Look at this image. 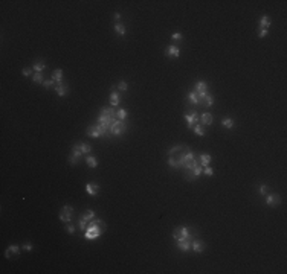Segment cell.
<instances>
[{"label":"cell","instance_id":"1f68e13d","mask_svg":"<svg viewBox=\"0 0 287 274\" xmlns=\"http://www.w3.org/2000/svg\"><path fill=\"white\" fill-rule=\"evenodd\" d=\"M81 216L84 218V219H86L87 222H90V221H92V219H93V218H95V212H93V210H90V209H89V210H87L86 213H83V215H81Z\"/></svg>","mask_w":287,"mask_h":274},{"label":"cell","instance_id":"e0dca14e","mask_svg":"<svg viewBox=\"0 0 287 274\" xmlns=\"http://www.w3.org/2000/svg\"><path fill=\"white\" fill-rule=\"evenodd\" d=\"M212 120H214V117H212L211 113H203V114L200 116L202 125H211V123H212Z\"/></svg>","mask_w":287,"mask_h":274},{"label":"cell","instance_id":"8fae6325","mask_svg":"<svg viewBox=\"0 0 287 274\" xmlns=\"http://www.w3.org/2000/svg\"><path fill=\"white\" fill-rule=\"evenodd\" d=\"M51 79H54L57 86H63V84H64V82H63V70H61V69H55V70L52 72V78H51Z\"/></svg>","mask_w":287,"mask_h":274},{"label":"cell","instance_id":"7402d4cb","mask_svg":"<svg viewBox=\"0 0 287 274\" xmlns=\"http://www.w3.org/2000/svg\"><path fill=\"white\" fill-rule=\"evenodd\" d=\"M196 93H202V91H208V84L205 82V81H199L197 84H196Z\"/></svg>","mask_w":287,"mask_h":274},{"label":"cell","instance_id":"60d3db41","mask_svg":"<svg viewBox=\"0 0 287 274\" xmlns=\"http://www.w3.org/2000/svg\"><path fill=\"white\" fill-rule=\"evenodd\" d=\"M260 193H261V195H267V193H269V186H267V184H261V186H260Z\"/></svg>","mask_w":287,"mask_h":274},{"label":"cell","instance_id":"bcb514c9","mask_svg":"<svg viewBox=\"0 0 287 274\" xmlns=\"http://www.w3.org/2000/svg\"><path fill=\"white\" fill-rule=\"evenodd\" d=\"M66 230H67V233L73 235V233H75V225H73V224H66Z\"/></svg>","mask_w":287,"mask_h":274},{"label":"cell","instance_id":"836d02e7","mask_svg":"<svg viewBox=\"0 0 287 274\" xmlns=\"http://www.w3.org/2000/svg\"><path fill=\"white\" fill-rule=\"evenodd\" d=\"M168 166H171L173 169H179L180 168L179 163H177V160L174 159V157H168Z\"/></svg>","mask_w":287,"mask_h":274},{"label":"cell","instance_id":"7dc6e473","mask_svg":"<svg viewBox=\"0 0 287 274\" xmlns=\"http://www.w3.org/2000/svg\"><path fill=\"white\" fill-rule=\"evenodd\" d=\"M22 248H23V250H26V251H31V250L34 248V245H32L31 242H26V244H23V245H22Z\"/></svg>","mask_w":287,"mask_h":274},{"label":"cell","instance_id":"c3c4849f","mask_svg":"<svg viewBox=\"0 0 287 274\" xmlns=\"http://www.w3.org/2000/svg\"><path fill=\"white\" fill-rule=\"evenodd\" d=\"M113 17H115V20H116V21H119L122 15H121V12H115V15H113Z\"/></svg>","mask_w":287,"mask_h":274},{"label":"cell","instance_id":"d6986e66","mask_svg":"<svg viewBox=\"0 0 287 274\" xmlns=\"http://www.w3.org/2000/svg\"><path fill=\"white\" fill-rule=\"evenodd\" d=\"M87 136H89V137H93V139H100L101 137L95 125H90V127L87 128Z\"/></svg>","mask_w":287,"mask_h":274},{"label":"cell","instance_id":"d6a6232c","mask_svg":"<svg viewBox=\"0 0 287 274\" xmlns=\"http://www.w3.org/2000/svg\"><path fill=\"white\" fill-rule=\"evenodd\" d=\"M78 227H80V230H81V231H86V229H87V221L83 216H80V219H78Z\"/></svg>","mask_w":287,"mask_h":274},{"label":"cell","instance_id":"6da1fadb","mask_svg":"<svg viewBox=\"0 0 287 274\" xmlns=\"http://www.w3.org/2000/svg\"><path fill=\"white\" fill-rule=\"evenodd\" d=\"M105 229V222L102 221V219H98V218H93L89 224H87V229L84 231V238L86 239H96V238H100L101 233L104 231Z\"/></svg>","mask_w":287,"mask_h":274},{"label":"cell","instance_id":"7c38bea8","mask_svg":"<svg viewBox=\"0 0 287 274\" xmlns=\"http://www.w3.org/2000/svg\"><path fill=\"white\" fill-rule=\"evenodd\" d=\"M86 192L89 195H92V197H95V195H98V192H100V186L96 184V183H87L86 184Z\"/></svg>","mask_w":287,"mask_h":274},{"label":"cell","instance_id":"52a82bcc","mask_svg":"<svg viewBox=\"0 0 287 274\" xmlns=\"http://www.w3.org/2000/svg\"><path fill=\"white\" fill-rule=\"evenodd\" d=\"M18 254H20V247L12 244V245H9L6 248V251H5V258L6 259H12V258H18Z\"/></svg>","mask_w":287,"mask_h":274},{"label":"cell","instance_id":"2e32d148","mask_svg":"<svg viewBox=\"0 0 287 274\" xmlns=\"http://www.w3.org/2000/svg\"><path fill=\"white\" fill-rule=\"evenodd\" d=\"M46 69V63L44 61H35L32 64V70L34 73H43V70Z\"/></svg>","mask_w":287,"mask_h":274},{"label":"cell","instance_id":"4fadbf2b","mask_svg":"<svg viewBox=\"0 0 287 274\" xmlns=\"http://www.w3.org/2000/svg\"><path fill=\"white\" fill-rule=\"evenodd\" d=\"M112 88H113V91H112V95H110V105H112V107H118L119 102H121V96H119V93L115 90L116 86H113Z\"/></svg>","mask_w":287,"mask_h":274},{"label":"cell","instance_id":"d4e9b609","mask_svg":"<svg viewBox=\"0 0 287 274\" xmlns=\"http://www.w3.org/2000/svg\"><path fill=\"white\" fill-rule=\"evenodd\" d=\"M185 146H182V145H176V146H173L171 149H168V157H174L177 152H180L182 149H183Z\"/></svg>","mask_w":287,"mask_h":274},{"label":"cell","instance_id":"9c48e42d","mask_svg":"<svg viewBox=\"0 0 287 274\" xmlns=\"http://www.w3.org/2000/svg\"><path fill=\"white\" fill-rule=\"evenodd\" d=\"M165 57H173V58H179L180 57V49L177 47V46H174V44H171V46H167L165 47Z\"/></svg>","mask_w":287,"mask_h":274},{"label":"cell","instance_id":"d590c367","mask_svg":"<svg viewBox=\"0 0 287 274\" xmlns=\"http://www.w3.org/2000/svg\"><path fill=\"white\" fill-rule=\"evenodd\" d=\"M192 131L197 134V136H205V130H203V125H194Z\"/></svg>","mask_w":287,"mask_h":274},{"label":"cell","instance_id":"f35d334b","mask_svg":"<svg viewBox=\"0 0 287 274\" xmlns=\"http://www.w3.org/2000/svg\"><path fill=\"white\" fill-rule=\"evenodd\" d=\"M203 174H205L206 177H212V175H214V169H212L211 166H205V168H203Z\"/></svg>","mask_w":287,"mask_h":274},{"label":"cell","instance_id":"4dcf8cb0","mask_svg":"<svg viewBox=\"0 0 287 274\" xmlns=\"http://www.w3.org/2000/svg\"><path fill=\"white\" fill-rule=\"evenodd\" d=\"M116 116H118V119H119V120H125V117H127V110H125V108H119V110H116Z\"/></svg>","mask_w":287,"mask_h":274},{"label":"cell","instance_id":"e575fe53","mask_svg":"<svg viewBox=\"0 0 287 274\" xmlns=\"http://www.w3.org/2000/svg\"><path fill=\"white\" fill-rule=\"evenodd\" d=\"M185 178H187L188 181H196V180H197V177L192 174L191 169H187V172H185Z\"/></svg>","mask_w":287,"mask_h":274},{"label":"cell","instance_id":"3957f363","mask_svg":"<svg viewBox=\"0 0 287 274\" xmlns=\"http://www.w3.org/2000/svg\"><path fill=\"white\" fill-rule=\"evenodd\" d=\"M125 131H127V123L124 120L116 119L115 122L110 125V134H113V136H122Z\"/></svg>","mask_w":287,"mask_h":274},{"label":"cell","instance_id":"ab89813d","mask_svg":"<svg viewBox=\"0 0 287 274\" xmlns=\"http://www.w3.org/2000/svg\"><path fill=\"white\" fill-rule=\"evenodd\" d=\"M54 84H55V81H54V79H46V81L43 82V87L47 90V88H52Z\"/></svg>","mask_w":287,"mask_h":274},{"label":"cell","instance_id":"9a60e30c","mask_svg":"<svg viewBox=\"0 0 287 274\" xmlns=\"http://www.w3.org/2000/svg\"><path fill=\"white\" fill-rule=\"evenodd\" d=\"M191 239H185V241H177V248L180 251H189L191 250Z\"/></svg>","mask_w":287,"mask_h":274},{"label":"cell","instance_id":"ffe728a7","mask_svg":"<svg viewBox=\"0 0 287 274\" xmlns=\"http://www.w3.org/2000/svg\"><path fill=\"white\" fill-rule=\"evenodd\" d=\"M199 163H200V166H209V163H211V156L209 154H200V160H199Z\"/></svg>","mask_w":287,"mask_h":274},{"label":"cell","instance_id":"ba28073f","mask_svg":"<svg viewBox=\"0 0 287 274\" xmlns=\"http://www.w3.org/2000/svg\"><path fill=\"white\" fill-rule=\"evenodd\" d=\"M264 197H266V204H267L269 207H275V206H278V204L281 202L280 195H276V193H267V195H264Z\"/></svg>","mask_w":287,"mask_h":274},{"label":"cell","instance_id":"f1b7e54d","mask_svg":"<svg viewBox=\"0 0 287 274\" xmlns=\"http://www.w3.org/2000/svg\"><path fill=\"white\" fill-rule=\"evenodd\" d=\"M115 32L118 34V35L124 37V35H125V26H124L122 23H116L115 25Z\"/></svg>","mask_w":287,"mask_h":274},{"label":"cell","instance_id":"5bb4252c","mask_svg":"<svg viewBox=\"0 0 287 274\" xmlns=\"http://www.w3.org/2000/svg\"><path fill=\"white\" fill-rule=\"evenodd\" d=\"M55 93H57L60 98H63V96H66L67 93H69V90H71V87L67 86V84H63V86H55Z\"/></svg>","mask_w":287,"mask_h":274},{"label":"cell","instance_id":"603a6c76","mask_svg":"<svg viewBox=\"0 0 287 274\" xmlns=\"http://www.w3.org/2000/svg\"><path fill=\"white\" fill-rule=\"evenodd\" d=\"M188 101L191 102V104H194V105H200L199 96H197V93H196V91H189V95H188Z\"/></svg>","mask_w":287,"mask_h":274},{"label":"cell","instance_id":"7a4b0ae2","mask_svg":"<svg viewBox=\"0 0 287 274\" xmlns=\"http://www.w3.org/2000/svg\"><path fill=\"white\" fill-rule=\"evenodd\" d=\"M116 120V111L113 108H107V107H102L101 108V114L98 116V123L104 125L107 130L110 131V125Z\"/></svg>","mask_w":287,"mask_h":274},{"label":"cell","instance_id":"44dd1931","mask_svg":"<svg viewBox=\"0 0 287 274\" xmlns=\"http://www.w3.org/2000/svg\"><path fill=\"white\" fill-rule=\"evenodd\" d=\"M269 26H270V18L267 15H263L260 18V29H267Z\"/></svg>","mask_w":287,"mask_h":274},{"label":"cell","instance_id":"74e56055","mask_svg":"<svg viewBox=\"0 0 287 274\" xmlns=\"http://www.w3.org/2000/svg\"><path fill=\"white\" fill-rule=\"evenodd\" d=\"M116 88H119L121 91H125V90L129 88V84H127L125 81H119V82L116 84Z\"/></svg>","mask_w":287,"mask_h":274},{"label":"cell","instance_id":"8d00e7d4","mask_svg":"<svg viewBox=\"0 0 287 274\" xmlns=\"http://www.w3.org/2000/svg\"><path fill=\"white\" fill-rule=\"evenodd\" d=\"M191 171H192V174H194V175H196V177L199 178V177H200L202 174H203V166H200V165H199V166H196V168H192Z\"/></svg>","mask_w":287,"mask_h":274},{"label":"cell","instance_id":"83f0119b","mask_svg":"<svg viewBox=\"0 0 287 274\" xmlns=\"http://www.w3.org/2000/svg\"><path fill=\"white\" fill-rule=\"evenodd\" d=\"M78 146H80V149H81V152H83V154H90V152H92V146H90L89 143H83V142H80Z\"/></svg>","mask_w":287,"mask_h":274},{"label":"cell","instance_id":"4316f807","mask_svg":"<svg viewBox=\"0 0 287 274\" xmlns=\"http://www.w3.org/2000/svg\"><path fill=\"white\" fill-rule=\"evenodd\" d=\"M221 125H223V128H226V130H232V128H234V120H232L231 117H225V119L221 120Z\"/></svg>","mask_w":287,"mask_h":274},{"label":"cell","instance_id":"8992f818","mask_svg":"<svg viewBox=\"0 0 287 274\" xmlns=\"http://www.w3.org/2000/svg\"><path fill=\"white\" fill-rule=\"evenodd\" d=\"M81 157H83V152H81V149H80L78 143L73 145V146H72V156L69 157V163L73 166V165H76V163H78V160L81 159Z\"/></svg>","mask_w":287,"mask_h":274},{"label":"cell","instance_id":"484cf974","mask_svg":"<svg viewBox=\"0 0 287 274\" xmlns=\"http://www.w3.org/2000/svg\"><path fill=\"white\" fill-rule=\"evenodd\" d=\"M202 104L205 105V107H212V104H214V96L212 95H206L205 98H203V101H202Z\"/></svg>","mask_w":287,"mask_h":274},{"label":"cell","instance_id":"ee69618b","mask_svg":"<svg viewBox=\"0 0 287 274\" xmlns=\"http://www.w3.org/2000/svg\"><path fill=\"white\" fill-rule=\"evenodd\" d=\"M22 73H23V76H31L32 75V67H25L22 70Z\"/></svg>","mask_w":287,"mask_h":274},{"label":"cell","instance_id":"f6af8a7d","mask_svg":"<svg viewBox=\"0 0 287 274\" xmlns=\"http://www.w3.org/2000/svg\"><path fill=\"white\" fill-rule=\"evenodd\" d=\"M179 236H180V227H176L174 231H173V238L177 241V239H179Z\"/></svg>","mask_w":287,"mask_h":274},{"label":"cell","instance_id":"cb8c5ba5","mask_svg":"<svg viewBox=\"0 0 287 274\" xmlns=\"http://www.w3.org/2000/svg\"><path fill=\"white\" fill-rule=\"evenodd\" d=\"M86 163H87L89 168H96V166H98V160H96V157H93V156H87Z\"/></svg>","mask_w":287,"mask_h":274},{"label":"cell","instance_id":"5b68a950","mask_svg":"<svg viewBox=\"0 0 287 274\" xmlns=\"http://www.w3.org/2000/svg\"><path fill=\"white\" fill-rule=\"evenodd\" d=\"M72 206H69V204H66V206H63V209H61V212H60V215H58V218H60V221L61 222H71L72 221Z\"/></svg>","mask_w":287,"mask_h":274},{"label":"cell","instance_id":"277c9868","mask_svg":"<svg viewBox=\"0 0 287 274\" xmlns=\"http://www.w3.org/2000/svg\"><path fill=\"white\" fill-rule=\"evenodd\" d=\"M183 117L187 119L188 122V130H192L194 128V125H197V122H199V114H197V111H194V110H188L187 113L183 114Z\"/></svg>","mask_w":287,"mask_h":274},{"label":"cell","instance_id":"30bf717a","mask_svg":"<svg viewBox=\"0 0 287 274\" xmlns=\"http://www.w3.org/2000/svg\"><path fill=\"white\" fill-rule=\"evenodd\" d=\"M191 250H194L196 253H203L205 251V242L200 239H194L191 242Z\"/></svg>","mask_w":287,"mask_h":274},{"label":"cell","instance_id":"7bdbcfd3","mask_svg":"<svg viewBox=\"0 0 287 274\" xmlns=\"http://www.w3.org/2000/svg\"><path fill=\"white\" fill-rule=\"evenodd\" d=\"M267 34H269V29H258V37L260 38H264Z\"/></svg>","mask_w":287,"mask_h":274},{"label":"cell","instance_id":"ac0fdd59","mask_svg":"<svg viewBox=\"0 0 287 274\" xmlns=\"http://www.w3.org/2000/svg\"><path fill=\"white\" fill-rule=\"evenodd\" d=\"M185 239H191V235H189V229L188 227H180V236L177 241H185Z\"/></svg>","mask_w":287,"mask_h":274},{"label":"cell","instance_id":"f546056e","mask_svg":"<svg viewBox=\"0 0 287 274\" xmlns=\"http://www.w3.org/2000/svg\"><path fill=\"white\" fill-rule=\"evenodd\" d=\"M32 81H34L35 84H43V82H44L43 73H34V76H32Z\"/></svg>","mask_w":287,"mask_h":274},{"label":"cell","instance_id":"b9f144b4","mask_svg":"<svg viewBox=\"0 0 287 274\" xmlns=\"http://www.w3.org/2000/svg\"><path fill=\"white\" fill-rule=\"evenodd\" d=\"M182 38H183V35H182L180 32H176V34L171 35V40H174V41H180Z\"/></svg>","mask_w":287,"mask_h":274}]
</instances>
